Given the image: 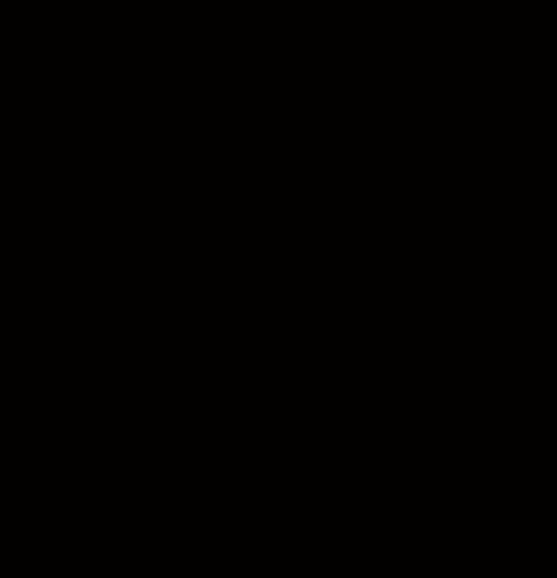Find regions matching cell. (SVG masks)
<instances>
[]
</instances>
